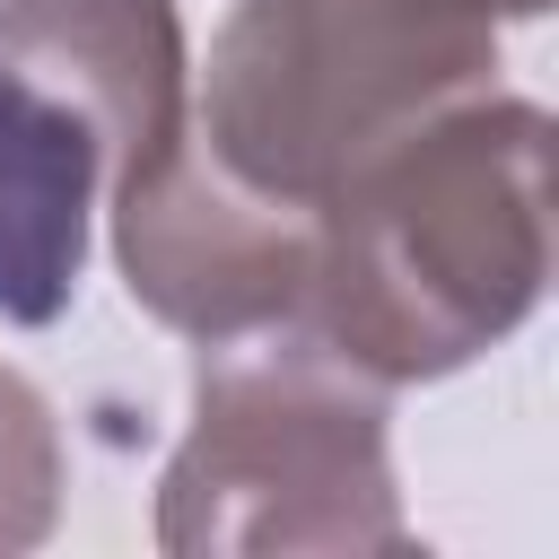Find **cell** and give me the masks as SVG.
<instances>
[{
    "instance_id": "obj_5",
    "label": "cell",
    "mask_w": 559,
    "mask_h": 559,
    "mask_svg": "<svg viewBox=\"0 0 559 559\" xmlns=\"http://www.w3.org/2000/svg\"><path fill=\"white\" fill-rule=\"evenodd\" d=\"M114 262L131 306L183 341H236L288 323L314 262V210L253 192L210 157L192 122L114 166Z\"/></svg>"
},
{
    "instance_id": "obj_3",
    "label": "cell",
    "mask_w": 559,
    "mask_h": 559,
    "mask_svg": "<svg viewBox=\"0 0 559 559\" xmlns=\"http://www.w3.org/2000/svg\"><path fill=\"white\" fill-rule=\"evenodd\" d=\"M507 17L542 0H236L192 131L253 192L314 210L367 148L480 96Z\"/></svg>"
},
{
    "instance_id": "obj_2",
    "label": "cell",
    "mask_w": 559,
    "mask_h": 559,
    "mask_svg": "<svg viewBox=\"0 0 559 559\" xmlns=\"http://www.w3.org/2000/svg\"><path fill=\"white\" fill-rule=\"evenodd\" d=\"M157 550L175 559L411 550L384 454V384L297 314L236 341H201L192 428L157 480Z\"/></svg>"
},
{
    "instance_id": "obj_6",
    "label": "cell",
    "mask_w": 559,
    "mask_h": 559,
    "mask_svg": "<svg viewBox=\"0 0 559 559\" xmlns=\"http://www.w3.org/2000/svg\"><path fill=\"white\" fill-rule=\"evenodd\" d=\"M61 428H52V402L0 367V559L35 550L52 524H61Z\"/></svg>"
},
{
    "instance_id": "obj_1",
    "label": "cell",
    "mask_w": 559,
    "mask_h": 559,
    "mask_svg": "<svg viewBox=\"0 0 559 559\" xmlns=\"http://www.w3.org/2000/svg\"><path fill=\"white\" fill-rule=\"evenodd\" d=\"M542 157V105L489 87L367 148L314 201L297 323L376 384H428L498 349L550 280Z\"/></svg>"
},
{
    "instance_id": "obj_4",
    "label": "cell",
    "mask_w": 559,
    "mask_h": 559,
    "mask_svg": "<svg viewBox=\"0 0 559 559\" xmlns=\"http://www.w3.org/2000/svg\"><path fill=\"white\" fill-rule=\"evenodd\" d=\"M175 0H0V323H52L122 157L192 122Z\"/></svg>"
}]
</instances>
